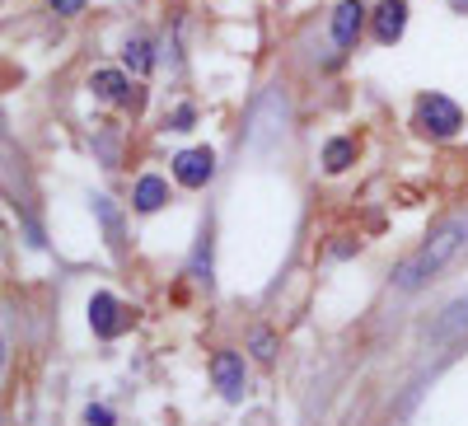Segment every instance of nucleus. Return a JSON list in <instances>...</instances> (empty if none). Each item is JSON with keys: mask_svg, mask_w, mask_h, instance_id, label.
<instances>
[{"mask_svg": "<svg viewBox=\"0 0 468 426\" xmlns=\"http://www.w3.org/2000/svg\"><path fill=\"white\" fill-rule=\"evenodd\" d=\"M463 244H468V220H450V225H441L436 235L426 240V244L399 267V272H394V286H399V291H417L426 277H436Z\"/></svg>", "mask_w": 468, "mask_h": 426, "instance_id": "obj_1", "label": "nucleus"}, {"mask_svg": "<svg viewBox=\"0 0 468 426\" xmlns=\"http://www.w3.org/2000/svg\"><path fill=\"white\" fill-rule=\"evenodd\" d=\"M417 122H421V132H431V136H454L463 127V112L445 94H421L417 99Z\"/></svg>", "mask_w": 468, "mask_h": 426, "instance_id": "obj_2", "label": "nucleus"}, {"mask_svg": "<svg viewBox=\"0 0 468 426\" xmlns=\"http://www.w3.org/2000/svg\"><path fill=\"white\" fill-rule=\"evenodd\" d=\"M211 174H216V154H211L207 145L183 150L178 160H174V178H178L183 187H207V183H211Z\"/></svg>", "mask_w": 468, "mask_h": 426, "instance_id": "obj_3", "label": "nucleus"}, {"mask_svg": "<svg viewBox=\"0 0 468 426\" xmlns=\"http://www.w3.org/2000/svg\"><path fill=\"white\" fill-rule=\"evenodd\" d=\"M211 379L225 399H244V357L239 352H216L211 357Z\"/></svg>", "mask_w": 468, "mask_h": 426, "instance_id": "obj_4", "label": "nucleus"}, {"mask_svg": "<svg viewBox=\"0 0 468 426\" xmlns=\"http://www.w3.org/2000/svg\"><path fill=\"white\" fill-rule=\"evenodd\" d=\"M361 24H366V5H361V0H337V10H333V43L337 48H356Z\"/></svg>", "mask_w": 468, "mask_h": 426, "instance_id": "obj_5", "label": "nucleus"}, {"mask_svg": "<svg viewBox=\"0 0 468 426\" xmlns=\"http://www.w3.org/2000/svg\"><path fill=\"white\" fill-rule=\"evenodd\" d=\"M90 328L99 333V337H117L127 328V319H122V304H117L108 291H99L94 300H90Z\"/></svg>", "mask_w": 468, "mask_h": 426, "instance_id": "obj_6", "label": "nucleus"}, {"mask_svg": "<svg viewBox=\"0 0 468 426\" xmlns=\"http://www.w3.org/2000/svg\"><path fill=\"white\" fill-rule=\"evenodd\" d=\"M403 28H408V5H403V0H384V5L375 10V37L388 48V43H399V37H403Z\"/></svg>", "mask_w": 468, "mask_h": 426, "instance_id": "obj_7", "label": "nucleus"}, {"mask_svg": "<svg viewBox=\"0 0 468 426\" xmlns=\"http://www.w3.org/2000/svg\"><path fill=\"white\" fill-rule=\"evenodd\" d=\"M132 202H136V211H160L165 202H169V183L160 178V174H145L141 183H136V192H132Z\"/></svg>", "mask_w": 468, "mask_h": 426, "instance_id": "obj_8", "label": "nucleus"}, {"mask_svg": "<svg viewBox=\"0 0 468 426\" xmlns=\"http://www.w3.org/2000/svg\"><path fill=\"white\" fill-rule=\"evenodd\" d=\"M90 90L99 94V99H108V103H127L132 94V80H127V75L122 70H94V80H90Z\"/></svg>", "mask_w": 468, "mask_h": 426, "instance_id": "obj_9", "label": "nucleus"}, {"mask_svg": "<svg viewBox=\"0 0 468 426\" xmlns=\"http://www.w3.org/2000/svg\"><path fill=\"white\" fill-rule=\"evenodd\" d=\"M356 165V145H351L346 136H333L328 145H324V169L328 174H342V169H351Z\"/></svg>", "mask_w": 468, "mask_h": 426, "instance_id": "obj_10", "label": "nucleus"}, {"mask_svg": "<svg viewBox=\"0 0 468 426\" xmlns=\"http://www.w3.org/2000/svg\"><path fill=\"white\" fill-rule=\"evenodd\" d=\"M122 57H127V66H132L136 75H145V70L154 66V57H150V43H141V37H136V43H127V52H122Z\"/></svg>", "mask_w": 468, "mask_h": 426, "instance_id": "obj_11", "label": "nucleus"}, {"mask_svg": "<svg viewBox=\"0 0 468 426\" xmlns=\"http://www.w3.org/2000/svg\"><path fill=\"white\" fill-rule=\"evenodd\" d=\"M85 426H112V412H108L103 403H90V408H85Z\"/></svg>", "mask_w": 468, "mask_h": 426, "instance_id": "obj_12", "label": "nucleus"}, {"mask_svg": "<svg viewBox=\"0 0 468 426\" xmlns=\"http://www.w3.org/2000/svg\"><path fill=\"white\" fill-rule=\"evenodd\" d=\"M52 10H57V15H80L85 0H52Z\"/></svg>", "mask_w": 468, "mask_h": 426, "instance_id": "obj_13", "label": "nucleus"}, {"mask_svg": "<svg viewBox=\"0 0 468 426\" xmlns=\"http://www.w3.org/2000/svg\"><path fill=\"white\" fill-rule=\"evenodd\" d=\"M258 357L271 361V337H267V333H258Z\"/></svg>", "mask_w": 468, "mask_h": 426, "instance_id": "obj_14", "label": "nucleus"}, {"mask_svg": "<svg viewBox=\"0 0 468 426\" xmlns=\"http://www.w3.org/2000/svg\"><path fill=\"white\" fill-rule=\"evenodd\" d=\"M454 5H459V10H463V5H468V0H454Z\"/></svg>", "mask_w": 468, "mask_h": 426, "instance_id": "obj_15", "label": "nucleus"}]
</instances>
